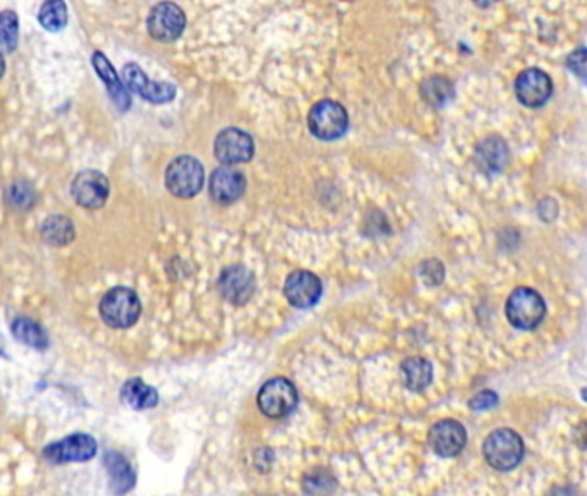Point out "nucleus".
Returning a JSON list of instances; mask_svg holds the SVG:
<instances>
[{
    "label": "nucleus",
    "instance_id": "nucleus-3",
    "mask_svg": "<svg viewBox=\"0 0 587 496\" xmlns=\"http://www.w3.org/2000/svg\"><path fill=\"white\" fill-rule=\"evenodd\" d=\"M205 173L200 161L190 155L176 157L165 171V188L178 199H193L202 190Z\"/></svg>",
    "mask_w": 587,
    "mask_h": 496
},
{
    "label": "nucleus",
    "instance_id": "nucleus-5",
    "mask_svg": "<svg viewBox=\"0 0 587 496\" xmlns=\"http://www.w3.org/2000/svg\"><path fill=\"white\" fill-rule=\"evenodd\" d=\"M257 404L266 417L281 419L292 414L298 405V391L292 381L275 378L260 388Z\"/></svg>",
    "mask_w": 587,
    "mask_h": 496
},
{
    "label": "nucleus",
    "instance_id": "nucleus-28",
    "mask_svg": "<svg viewBox=\"0 0 587 496\" xmlns=\"http://www.w3.org/2000/svg\"><path fill=\"white\" fill-rule=\"evenodd\" d=\"M9 202L18 209V211H28L33 207V203L37 201V192L35 188L26 182H16L9 188Z\"/></svg>",
    "mask_w": 587,
    "mask_h": 496
},
{
    "label": "nucleus",
    "instance_id": "nucleus-25",
    "mask_svg": "<svg viewBox=\"0 0 587 496\" xmlns=\"http://www.w3.org/2000/svg\"><path fill=\"white\" fill-rule=\"evenodd\" d=\"M421 92H423L424 100L427 104H431L433 108H441L452 98L453 87L446 78L433 76L424 81Z\"/></svg>",
    "mask_w": 587,
    "mask_h": 496
},
{
    "label": "nucleus",
    "instance_id": "nucleus-20",
    "mask_svg": "<svg viewBox=\"0 0 587 496\" xmlns=\"http://www.w3.org/2000/svg\"><path fill=\"white\" fill-rule=\"evenodd\" d=\"M121 398L125 404H128L135 410H148L159 404L157 389L148 386L140 378H131L125 383L121 389Z\"/></svg>",
    "mask_w": 587,
    "mask_h": 496
},
{
    "label": "nucleus",
    "instance_id": "nucleus-17",
    "mask_svg": "<svg viewBox=\"0 0 587 496\" xmlns=\"http://www.w3.org/2000/svg\"><path fill=\"white\" fill-rule=\"evenodd\" d=\"M93 68L100 80L106 83V89L109 92L110 100L121 112H128L131 108V97L125 83H121L119 76L114 71V66L110 64L109 59L102 52H95L92 57Z\"/></svg>",
    "mask_w": 587,
    "mask_h": 496
},
{
    "label": "nucleus",
    "instance_id": "nucleus-1",
    "mask_svg": "<svg viewBox=\"0 0 587 496\" xmlns=\"http://www.w3.org/2000/svg\"><path fill=\"white\" fill-rule=\"evenodd\" d=\"M102 321L114 330H128L136 324L142 314L140 296L131 288L116 286L102 296L100 300Z\"/></svg>",
    "mask_w": 587,
    "mask_h": 496
},
{
    "label": "nucleus",
    "instance_id": "nucleus-9",
    "mask_svg": "<svg viewBox=\"0 0 587 496\" xmlns=\"http://www.w3.org/2000/svg\"><path fill=\"white\" fill-rule=\"evenodd\" d=\"M123 80L126 89L152 104H167L176 97V87L172 83L150 81L144 70L135 62H129L125 66Z\"/></svg>",
    "mask_w": 587,
    "mask_h": 496
},
{
    "label": "nucleus",
    "instance_id": "nucleus-24",
    "mask_svg": "<svg viewBox=\"0 0 587 496\" xmlns=\"http://www.w3.org/2000/svg\"><path fill=\"white\" fill-rule=\"evenodd\" d=\"M38 21L47 32H61L68 24V7L64 0H47L38 13Z\"/></svg>",
    "mask_w": 587,
    "mask_h": 496
},
{
    "label": "nucleus",
    "instance_id": "nucleus-33",
    "mask_svg": "<svg viewBox=\"0 0 587 496\" xmlns=\"http://www.w3.org/2000/svg\"><path fill=\"white\" fill-rule=\"evenodd\" d=\"M4 71H5V62H4V57H2V52H0V78H2Z\"/></svg>",
    "mask_w": 587,
    "mask_h": 496
},
{
    "label": "nucleus",
    "instance_id": "nucleus-11",
    "mask_svg": "<svg viewBox=\"0 0 587 496\" xmlns=\"http://www.w3.org/2000/svg\"><path fill=\"white\" fill-rule=\"evenodd\" d=\"M218 288L222 298L229 304L245 305L256 294V277L245 266L235 264L222 269L218 279Z\"/></svg>",
    "mask_w": 587,
    "mask_h": 496
},
{
    "label": "nucleus",
    "instance_id": "nucleus-31",
    "mask_svg": "<svg viewBox=\"0 0 587 496\" xmlns=\"http://www.w3.org/2000/svg\"><path fill=\"white\" fill-rule=\"evenodd\" d=\"M569 66L572 68V71H575L581 78H584L586 76V51L581 49L575 54H572L569 59Z\"/></svg>",
    "mask_w": 587,
    "mask_h": 496
},
{
    "label": "nucleus",
    "instance_id": "nucleus-7",
    "mask_svg": "<svg viewBox=\"0 0 587 496\" xmlns=\"http://www.w3.org/2000/svg\"><path fill=\"white\" fill-rule=\"evenodd\" d=\"M97 441L90 435L76 433L71 436H66L62 440L51 443L43 448L42 457L54 463H71V462H87L97 455Z\"/></svg>",
    "mask_w": 587,
    "mask_h": 496
},
{
    "label": "nucleus",
    "instance_id": "nucleus-10",
    "mask_svg": "<svg viewBox=\"0 0 587 496\" xmlns=\"http://www.w3.org/2000/svg\"><path fill=\"white\" fill-rule=\"evenodd\" d=\"M147 26L150 37L159 42H172L182 37L186 26V18L182 7H178L176 4L161 2L152 9Z\"/></svg>",
    "mask_w": 587,
    "mask_h": 496
},
{
    "label": "nucleus",
    "instance_id": "nucleus-30",
    "mask_svg": "<svg viewBox=\"0 0 587 496\" xmlns=\"http://www.w3.org/2000/svg\"><path fill=\"white\" fill-rule=\"evenodd\" d=\"M498 404V395L495 391H480L478 393L472 400H471V408L472 410H488V408H493L495 405Z\"/></svg>",
    "mask_w": 587,
    "mask_h": 496
},
{
    "label": "nucleus",
    "instance_id": "nucleus-14",
    "mask_svg": "<svg viewBox=\"0 0 587 496\" xmlns=\"http://www.w3.org/2000/svg\"><path fill=\"white\" fill-rule=\"evenodd\" d=\"M429 445L440 457H457L467 445V431L459 421L444 419L431 427Z\"/></svg>",
    "mask_w": 587,
    "mask_h": 496
},
{
    "label": "nucleus",
    "instance_id": "nucleus-26",
    "mask_svg": "<svg viewBox=\"0 0 587 496\" xmlns=\"http://www.w3.org/2000/svg\"><path fill=\"white\" fill-rule=\"evenodd\" d=\"M19 21L16 13H0V52H13L18 45Z\"/></svg>",
    "mask_w": 587,
    "mask_h": 496
},
{
    "label": "nucleus",
    "instance_id": "nucleus-4",
    "mask_svg": "<svg viewBox=\"0 0 587 496\" xmlns=\"http://www.w3.org/2000/svg\"><path fill=\"white\" fill-rule=\"evenodd\" d=\"M507 317L517 330H534L546 317V304L533 288H517L507 300Z\"/></svg>",
    "mask_w": 587,
    "mask_h": 496
},
{
    "label": "nucleus",
    "instance_id": "nucleus-15",
    "mask_svg": "<svg viewBox=\"0 0 587 496\" xmlns=\"http://www.w3.org/2000/svg\"><path fill=\"white\" fill-rule=\"evenodd\" d=\"M517 98L527 108H541L550 100L553 93L550 76L541 70H526L518 74L515 83Z\"/></svg>",
    "mask_w": 587,
    "mask_h": 496
},
{
    "label": "nucleus",
    "instance_id": "nucleus-23",
    "mask_svg": "<svg viewBox=\"0 0 587 496\" xmlns=\"http://www.w3.org/2000/svg\"><path fill=\"white\" fill-rule=\"evenodd\" d=\"M11 330H13V336L18 342L32 347V349L43 350L49 347L47 331L43 330L33 319L18 317V319H14Z\"/></svg>",
    "mask_w": 587,
    "mask_h": 496
},
{
    "label": "nucleus",
    "instance_id": "nucleus-27",
    "mask_svg": "<svg viewBox=\"0 0 587 496\" xmlns=\"http://www.w3.org/2000/svg\"><path fill=\"white\" fill-rule=\"evenodd\" d=\"M334 488H336V479L330 471H324V469L312 471L303 478V490H305V493H311V495L331 493V491H334Z\"/></svg>",
    "mask_w": 587,
    "mask_h": 496
},
{
    "label": "nucleus",
    "instance_id": "nucleus-19",
    "mask_svg": "<svg viewBox=\"0 0 587 496\" xmlns=\"http://www.w3.org/2000/svg\"><path fill=\"white\" fill-rule=\"evenodd\" d=\"M479 167L486 173H498L508 164V147L498 136H488L478 145Z\"/></svg>",
    "mask_w": 587,
    "mask_h": 496
},
{
    "label": "nucleus",
    "instance_id": "nucleus-22",
    "mask_svg": "<svg viewBox=\"0 0 587 496\" xmlns=\"http://www.w3.org/2000/svg\"><path fill=\"white\" fill-rule=\"evenodd\" d=\"M40 235L52 247H66L73 241L76 235L73 220L61 214L49 216L40 228Z\"/></svg>",
    "mask_w": 587,
    "mask_h": 496
},
{
    "label": "nucleus",
    "instance_id": "nucleus-12",
    "mask_svg": "<svg viewBox=\"0 0 587 496\" xmlns=\"http://www.w3.org/2000/svg\"><path fill=\"white\" fill-rule=\"evenodd\" d=\"M254 140L248 133L238 128L220 131L214 144V154L226 165L248 163L254 157Z\"/></svg>",
    "mask_w": 587,
    "mask_h": 496
},
{
    "label": "nucleus",
    "instance_id": "nucleus-29",
    "mask_svg": "<svg viewBox=\"0 0 587 496\" xmlns=\"http://www.w3.org/2000/svg\"><path fill=\"white\" fill-rule=\"evenodd\" d=\"M443 276H444V269H443L440 260H425L424 262L423 267H421V277L427 285H431V286L440 285Z\"/></svg>",
    "mask_w": 587,
    "mask_h": 496
},
{
    "label": "nucleus",
    "instance_id": "nucleus-18",
    "mask_svg": "<svg viewBox=\"0 0 587 496\" xmlns=\"http://www.w3.org/2000/svg\"><path fill=\"white\" fill-rule=\"evenodd\" d=\"M104 465L107 469L110 488L114 493H128L135 488L136 473L131 467L128 459H125L119 452H106Z\"/></svg>",
    "mask_w": 587,
    "mask_h": 496
},
{
    "label": "nucleus",
    "instance_id": "nucleus-21",
    "mask_svg": "<svg viewBox=\"0 0 587 496\" xmlns=\"http://www.w3.org/2000/svg\"><path fill=\"white\" fill-rule=\"evenodd\" d=\"M402 381L405 388L410 391H423L433 381V366L429 360L421 357L406 359L400 368Z\"/></svg>",
    "mask_w": 587,
    "mask_h": 496
},
{
    "label": "nucleus",
    "instance_id": "nucleus-2",
    "mask_svg": "<svg viewBox=\"0 0 587 496\" xmlns=\"http://www.w3.org/2000/svg\"><path fill=\"white\" fill-rule=\"evenodd\" d=\"M482 454L496 471H512L524 459V441L512 429L503 427L486 438Z\"/></svg>",
    "mask_w": 587,
    "mask_h": 496
},
{
    "label": "nucleus",
    "instance_id": "nucleus-6",
    "mask_svg": "<svg viewBox=\"0 0 587 496\" xmlns=\"http://www.w3.org/2000/svg\"><path fill=\"white\" fill-rule=\"evenodd\" d=\"M309 128L319 140H338L349 129V114L338 102L322 100L309 114Z\"/></svg>",
    "mask_w": 587,
    "mask_h": 496
},
{
    "label": "nucleus",
    "instance_id": "nucleus-8",
    "mask_svg": "<svg viewBox=\"0 0 587 496\" xmlns=\"http://www.w3.org/2000/svg\"><path fill=\"white\" fill-rule=\"evenodd\" d=\"M71 195L78 205L89 211L102 209L109 199V180L93 169L81 171L71 184Z\"/></svg>",
    "mask_w": 587,
    "mask_h": 496
},
{
    "label": "nucleus",
    "instance_id": "nucleus-13",
    "mask_svg": "<svg viewBox=\"0 0 587 496\" xmlns=\"http://www.w3.org/2000/svg\"><path fill=\"white\" fill-rule=\"evenodd\" d=\"M284 296L296 309H311L322 296V283L311 271H294L286 277Z\"/></svg>",
    "mask_w": 587,
    "mask_h": 496
},
{
    "label": "nucleus",
    "instance_id": "nucleus-16",
    "mask_svg": "<svg viewBox=\"0 0 587 496\" xmlns=\"http://www.w3.org/2000/svg\"><path fill=\"white\" fill-rule=\"evenodd\" d=\"M245 188H247V182L243 173L233 165H222L219 169H216L209 183L210 197L222 205L237 202L245 193Z\"/></svg>",
    "mask_w": 587,
    "mask_h": 496
},
{
    "label": "nucleus",
    "instance_id": "nucleus-32",
    "mask_svg": "<svg viewBox=\"0 0 587 496\" xmlns=\"http://www.w3.org/2000/svg\"><path fill=\"white\" fill-rule=\"evenodd\" d=\"M478 5H480V7H489L491 4H495V2H498V0H474Z\"/></svg>",
    "mask_w": 587,
    "mask_h": 496
}]
</instances>
